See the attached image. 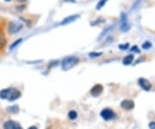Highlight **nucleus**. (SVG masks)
<instances>
[{"mask_svg":"<svg viewBox=\"0 0 155 129\" xmlns=\"http://www.w3.org/2000/svg\"><path fill=\"white\" fill-rule=\"evenodd\" d=\"M134 61V56L133 55H128L126 57H124V59H123V61H122V63L124 64V65H129V64H131Z\"/></svg>","mask_w":155,"mask_h":129,"instance_id":"obj_12","label":"nucleus"},{"mask_svg":"<svg viewBox=\"0 0 155 129\" xmlns=\"http://www.w3.org/2000/svg\"><path fill=\"white\" fill-rule=\"evenodd\" d=\"M151 47H152V44H151V43H149V42H146L145 44H142V49H144V50L150 49Z\"/></svg>","mask_w":155,"mask_h":129,"instance_id":"obj_16","label":"nucleus"},{"mask_svg":"<svg viewBox=\"0 0 155 129\" xmlns=\"http://www.w3.org/2000/svg\"><path fill=\"white\" fill-rule=\"evenodd\" d=\"M139 85L145 90V91H149L152 89V84L150 83V82L148 80L144 78L139 79Z\"/></svg>","mask_w":155,"mask_h":129,"instance_id":"obj_7","label":"nucleus"},{"mask_svg":"<svg viewBox=\"0 0 155 129\" xmlns=\"http://www.w3.org/2000/svg\"><path fill=\"white\" fill-rule=\"evenodd\" d=\"M6 45V37L3 30H0V50H3Z\"/></svg>","mask_w":155,"mask_h":129,"instance_id":"obj_11","label":"nucleus"},{"mask_svg":"<svg viewBox=\"0 0 155 129\" xmlns=\"http://www.w3.org/2000/svg\"><path fill=\"white\" fill-rule=\"evenodd\" d=\"M78 62V58L76 56H67L62 61V69L65 71L69 70V69H71L74 67Z\"/></svg>","mask_w":155,"mask_h":129,"instance_id":"obj_2","label":"nucleus"},{"mask_svg":"<svg viewBox=\"0 0 155 129\" xmlns=\"http://www.w3.org/2000/svg\"><path fill=\"white\" fill-rule=\"evenodd\" d=\"M138 49V47L137 46H134L133 48H132V51H135V52H137V53H140V51L139 50H137Z\"/></svg>","mask_w":155,"mask_h":129,"instance_id":"obj_20","label":"nucleus"},{"mask_svg":"<svg viewBox=\"0 0 155 129\" xmlns=\"http://www.w3.org/2000/svg\"><path fill=\"white\" fill-rule=\"evenodd\" d=\"M130 29V24L128 23L127 17L126 14L122 13L121 17H120V30L123 32H127Z\"/></svg>","mask_w":155,"mask_h":129,"instance_id":"obj_4","label":"nucleus"},{"mask_svg":"<svg viewBox=\"0 0 155 129\" xmlns=\"http://www.w3.org/2000/svg\"><path fill=\"white\" fill-rule=\"evenodd\" d=\"M118 47H119V49H121L122 51H126L127 49H128L129 44H120Z\"/></svg>","mask_w":155,"mask_h":129,"instance_id":"obj_17","label":"nucleus"},{"mask_svg":"<svg viewBox=\"0 0 155 129\" xmlns=\"http://www.w3.org/2000/svg\"><path fill=\"white\" fill-rule=\"evenodd\" d=\"M5 1H7V2H8V1H11V0H5Z\"/></svg>","mask_w":155,"mask_h":129,"instance_id":"obj_24","label":"nucleus"},{"mask_svg":"<svg viewBox=\"0 0 155 129\" xmlns=\"http://www.w3.org/2000/svg\"><path fill=\"white\" fill-rule=\"evenodd\" d=\"M21 41H22V39H18V40H17V41H16V42H15L13 44H11V50H13V49H14V47H16V46H17V44H19Z\"/></svg>","mask_w":155,"mask_h":129,"instance_id":"obj_18","label":"nucleus"},{"mask_svg":"<svg viewBox=\"0 0 155 129\" xmlns=\"http://www.w3.org/2000/svg\"><path fill=\"white\" fill-rule=\"evenodd\" d=\"M18 2H25V1H27V0H17Z\"/></svg>","mask_w":155,"mask_h":129,"instance_id":"obj_23","label":"nucleus"},{"mask_svg":"<svg viewBox=\"0 0 155 129\" xmlns=\"http://www.w3.org/2000/svg\"><path fill=\"white\" fill-rule=\"evenodd\" d=\"M149 128L150 129H155V121H152V122H150Z\"/></svg>","mask_w":155,"mask_h":129,"instance_id":"obj_19","label":"nucleus"},{"mask_svg":"<svg viewBox=\"0 0 155 129\" xmlns=\"http://www.w3.org/2000/svg\"><path fill=\"white\" fill-rule=\"evenodd\" d=\"M77 18H78V15H72V16H70V17H66V18L61 23V25H66L67 23L74 22Z\"/></svg>","mask_w":155,"mask_h":129,"instance_id":"obj_10","label":"nucleus"},{"mask_svg":"<svg viewBox=\"0 0 155 129\" xmlns=\"http://www.w3.org/2000/svg\"><path fill=\"white\" fill-rule=\"evenodd\" d=\"M4 128L5 129H22L20 124L17 123L14 120H8L4 124Z\"/></svg>","mask_w":155,"mask_h":129,"instance_id":"obj_6","label":"nucleus"},{"mask_svg":"<svg viewBox=\"0 0 155 129\" xmlns=\"http://www.w3.org/2000/svg\"><path fill=\"white\" fill-rule=\"evenodd\" d=\"M101 117L104 118L106 120H112V119L116 118V113H114L113 110H111L110 108H105L104 109L102 112H101Z\"/></svg>","mask_w":155,"mask_h":129,"instance_id":"obj_5","label":"nucleus"},{"mask_svg":"<svg viewBox=\"0 0 155 129\" xmlns=\"http://www.w3.org/2000/svg\"><path fill=\"white\" fill-rule=\"evenodd\" d=\"M121 107L125 109V110H131L133 109L134 107V103L133 101L131 100H124V101H122L121 103Z\"/></svg>","mask_w":155,"mask_h":129,"instance_id":"obj_9","label":"nucleus"},{"mask_svg":"<svg viewBox=\"0 0 155 129\" xmlns=\"http://www.w3.org/2000/svg\"><path fill=\"white\" fill-rule=\"evenodd\" d=\"M91 57H97V56H100L103 55V53L102 52H91V53H90L89 54Z\"/></svg>","mask_w":155,"mask_h":129,"instance_id":"obj_15","label":"nucleus"},{"mask_svg":"<svg viewBox=\"0 0 155 129\" xmlns=\"http://www.w3.org/2000/svg\"><path fill=\"white\" fill-rule=\"evenodd\" d=\"M110 27H109V29H107V30H106V31H104V32H105V33H106V32H107L108 30H110ZM104 33H102V35H101V37H99V39H101V37H102L103 36H104Z\"/></svg>","mask_w":155,"mask_h":129,"instance_id":"obj_21","label":"nucleus"},{"mask_svg":"<svg viewBox=\"0 0 155 129\" xmlns=\"http://www.w3.org/2000/svg\"><path fill=\"white\" fill-rule=\"evenodd\" d=\"M78 116V113L76 111H74V110H71L70 112L68 113V117L71 119V120H75V119L77 118Z\"/></svg>","mask_w":155,"mask_h":129,"instance_id":"obj_13","label":"nucleus"},{"mask_svg":"<svg viewBox=\"0 0 155 129\" xmlns=\"http://www.w3.org/2000/svg\"><path fill=\"white\" fill-rule=\"evenodd\" d=\"M28 129H37V128H36L35 127H30Z\"/></svg>","mask_w":155,"mask_h":129,"instance_id":"obj_22","label":"nucleus"},{"mask_svg":"<svg viewBox=\"0 0 155 129\" xmlns=\"http://www.w3.org/2000/svg\"><path fill=\"white\" fill-rule=\"evenodd\" d=\"M22 28V24L19 22H15V21H11L9 23L8 25V32L13 35V34L17 33L18 31H20Z\"/></svg>","mask_w":155,"mask_h":129,"instance_id":"obj_3","label":"nucleus"},{"mask_svg":"<svg viewBox=\"0 0 155 129\" xmlns=\"http://www.w3.org/2000/svg\"><path fill=\"white\" fill-rule=\"evenodd\" d=\"M103 90H104V88H103L102 85L97 84L95 85L94 87L91 89V96H93L94 97H97V96H100V95L102 94Z\"/></svg>","mask_w":155,"mask_h":129,"instance_id":"obj_8","label":"nucleus"},{"mask_svg":"<svg viewBox=\"0 0 155 129\" xmlns=\"http://www.w3.org/2000/svg\"><path fill=\"white\" fill-rule=\"evenodd\" d=\"M107 1H108V0H100L99 3L97 5V10H100L102 7H104V5H105Z\"/></svg>","mask_w":155,"mask_h":129,"instance_id":"obj_14","label":"nucleus"},{"mask_svg":"<svg viewBox=\"0 0 155 129\" xmlns=\"http://www.w3.org/2000/svg\"><path fill=\"white\" fill-rule=\"evenodd\" d=\"M21 96V92L16 89H6L0 91V97L2 99L8 100V101H12L18 99Z\"/></svg>","mask_w":155,"mask_h":129,"instance_id":"obj_1","label":"nucleus"}]
</instances>
